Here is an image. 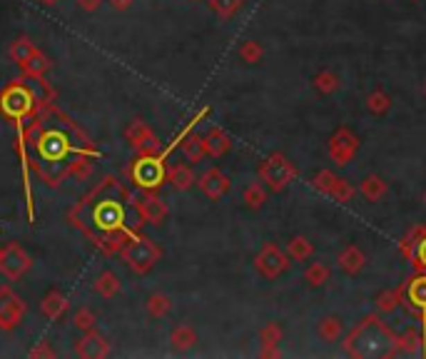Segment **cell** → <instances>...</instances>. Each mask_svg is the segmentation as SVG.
<instances>
[{"label":"cell","mask_w":426,"mask_h":359,"mask_svg":"<svg viewBox=\"0 0 426 359\" xmlns=\"http://www.w3.org/2000/svg\"><path fill=\"white\" fill-rule=\"evenodd\" d=\"M314 85H317V90H319L321 95H329V93H334L337 87H339V78L334 73H319L314 78Z\"/></svg>","instance_id":"8d00e7d4"},{"label":"cell","mask_w":426,"mask_h":359,"mask_svg":"<svg viewBox=\"0 0 426 359\" xmlns=\"http://www.w3.org/2000/svg\"><path fill=\"white\" fill-rule=\"evenodd\" d=\"M195 342H197V335H195V329L187 327V324H179V327L172 332V347L177 349V352L190 349Z\"/></svg>","instance_id":"83f0119b"},{"label":"cell","mask_w":426,"mask_h":359,"mask_svg":"<svg viewBox=\"0 0 426 359\" xmlns=\"http://www.w3.org/2000/svg\"><path fill=\"white\" fill-rule=\"evenodd\" d=\"M389 105H391V98L387 93H382V90H374L366 98V110L374 112V115H384V112L389 110Z\"/></svg>","instance_id":"f546056e"},{"label":"cell","mask_w":426,"mask_h":359,"mask_svg":"<svg viewBox=\"0 0 426 359\" xmlns=\"http://www.w3.org/2000/svg\"><path fill=\"white\" fill-rule=\"evenodd\" d=\"M68 299H65V295L62 292H57V290H53V292H48L45 295V299H43V315L48 317V319H60L65 312H68Z\"/></svg>","instance_id":"9a60e30c"},{"label":"cell","mask_w":426,"mask_h":359,"mask_svg":"<svg viewBox=\"0 0 426 359\" xmlns=\"http://www.w3.org/2000/svg\"><path fill=\"white\" fill-rule=\"evenodd\" d=\"M334 180H337V175L334 173H329V170H319V173L314 175V180H312V185H314V190L321 192V195H329Z\"/></svg>","instance_id":"74e56055"},{"label":"cell","mask_w":426,"mask_h":359,"mask_svg":"<svg viewBox=\"0 0 426 359\" xmlns=\"http://www.w3.org/2000/svg\"><path fill=\"white\" fill-rule=\"evenodd\" d=\"M364 265H366V257H364V252L357 247V245H349V247L339 254V267L344 270L346 274L362 272V267Z\"/></svg>","instance_id":"2e32d148"},{"label":"cell","mask_w":426,"mask_h":359,"mask_svg":"<svg viewBox=\"0 0 426 359\" xmlns=\"http://www.w3.org/2000/svg\"><path fill=\"white\" fill-rule=\"evenodd\" d=\"M242 0H210V8L220 15V18H232L240 10Z\"/></svg>","instance_id":"836d02e7"},{"label":"cell","mask_w":426,"mask_h":359,"mask_svg":"<svg viewBox=\"0 0 426 359\" xmlns=\"http://www.w3.org/2000/svg\"><path fill=\"white\" fill-rule=\"evenodd\" d=\"M33 265V260L28 257L18 242H8L3 247V257H0V272L6 274L8 279H18L23 272H28Z\"/></svg>","instance_id":"8992f818"},{"label":"cell","mask_w":426,"mask_h":359,"mask_svg":"<svg viewBox=\"0 0 426 359\" xmlns=\"http://www.w3.org/2000/svg\"><path fill=\"white\" fill-rule=\"evenodd\" d=\"M0 257H3V247H0Z\"/></svg>","instance_id":"bcb514c9"},{"label":"cell","mask_w":426,"mask_h":359,"mask_svg":"<svg viewBox=\"0 0 426 359\" xmlns=\"http://www.w3.org/2000/svg\"><path fill=\"white\" fill-rule=\"evenodd\" d=\"M107 352H110V347H107L105 337L93 332V329L85 332V337L78 342V354L85 359H103V357H107Z\"/></svg>","instance_id":"4fadbf2b"},{"label":"cell","mask_w":426,"mask_h":359,"mask_svg":"<svg viewBox=\"0 0 426 359\" xmlns=\"http://www.w3.org/2000/svg\"><path fill=\"white\" fill-rule=\"evenodd\" d=\"M50 68V62H48V58L40 53V50H35L33 53V58L28 62L23 65V73L28 75V78H33V80H37V78H43L45 75V70Z\"/></svg>","instance_id":"484cf974"},{"label":"cell","mask_w":426,"mask_h":359,"mask_svg":"<svg viewBox=\"0 0 426 359\" xmlns=\"http://www.w3.org/2000/svg\"><path fill=\"white\" fill-rule=\"evenodd\" d=\"M125 137H127V143L132 145V148L137 150V152H142V155H154L157 150H160V143H157V137L150 132V128L145 123H140V120H135V123L127 128V132H125Z\"/></svg>","instance_id":"30bf717a"},{"label":"cell","mask_w":426,"mask_h":359,"mask_svg":"<svg viewBox=\"0 0 426 359\" xmlns=\"http://www.w3.org/2000/svg\"><path fill=\"white\" fill-rule=\"evenodd\" d=\"M30 354H33V357H48V354H53V352H48L45 347H35Z\"/></svg>","instance_id":"ee69618b"},{"label":"cell","mask_w":426,"mask_h":359,"mask_svg":"<svg viewBox=\"0 0 426 359\" xmlns=\"http://www.w3.org/2000/svg\"><path fill=\"white\" fill-rule=\"evenodd\" d=\"M137 210H140L142 222H150V225H162L167 217V204L157 195H152V192L142 195L140 202H137Z\"/></svg>","instance_id":"8fae6325"},{"label":"cell","mask_w":426,"mask_h":359,"mask_svg":"<svg viewBox=\"0 0 426 359\" xmlns=\"http://www.w3.org/2000/svg\"><path fill=\"white\" fill-rule=\"evenodd\" d=\"M199 190L207 195L210 200H220V198H224L229 192V177L227 175H222L217 168H212V170H207V173L199 177Z\"/></svg>","instance_id":"7c38bea8"},{"label":"cell","mask_w":426,"mask_h":359,"mask_svg":"<svg viewBox=\"0 0 426 359\" xmlns=\"http://www.w3.org/2000/svg\"><path fill=\"white\" fill-rule=\"evenodd\" d=\"M240 55H242V60H247V62H260V58H262L260 43H254V40H247V43H245V45L240 48Z\"/></svg>","instance_id":"ab89813d"},{"label":"cell","mask_w":426,"mask_h":359,"mask_svg":"<svg viewBox=\"0 0 426 359\" xmlns=\"http://www.w3.org/2000/svg\"><path fill=\"white\" fill-rule=\"evenodd\" d=\"M204 145H207V155L212 157H222L224 152H227L229 148H232V143H229V137L224 135L220 128H212L210 135L204 137Z\"/></svg>","instance_id":"d6986e66"},{"label":"cell","mask_w":426,"mask_h":359,"mask_svg":"<svg viewBox=\"0 0 426 359\" xmlns=\"http://www.w3.org/2000/svg\"><path fill=\"white\" fill-rule=\"evenodd\" d=\"M123 260L130 265V270H135L137 274H145L148 270H152V265L160 260V249L152 240L148 237H135L132 235L130 240L125 242V247L120 249Z\"/></svg>","instance_id":"7a4b0ae2"},{"label":"cell","mask_w":426,"mask_h":359,"mask_svg":"<svg viewBox=\"0 0 426 359\" xmlns=\"http://www.w3.org/2000/svg\"><path fill=\"white\" fill-rule=\"evenodd\" d=\"M100 3H103V0H78V6H80L82 10H98Z\"/></svg>","instance_id":"b9f144b4"},{"label":"cell","mask_w":426,"mask_h":359,"mask_svg":"<svg viewBox=\"0 0 426 359\" xmlns=\"http://www.w3.org/2000/svg\"><path fill=\"white\" fill-rule=\"evenodd\" d=\"M165 180L175 187V190L182 192V190H190V187L195 185V173H192L187 165H172V168L167 170Z\"/></svg>","instance_id":"e0dca14e"},{"label":"cell","mask_w":426,"mask_h":359,"mask_svg":"<svg viewBox=\"0 0 426 359\" xmlns=\"http://www.w3.org/2000/svg\"><path fill=\"white\" fill-rule=\"evenodd\" d=\"M110 3H112V8H115V10H127V8H130L135 0H110Z\"/></svg>","instance_id":"7bdbcfd3"},{"label":"cell","mask_w":426,"mask_h":359,"mask_svg":"<svg viewBox=\"0 0 426 359\" xmlns=\"http://www.w3.org/2000/svg\"><path fill=\"white\" fill-rule=\"evenodd\" d=\"M287 254L282 252V249L274 245V242H267L265 247H262V252L254 257V267H257V272L262 274V277L267 279H274L279 277V274L287 270Z\"/></svg>","instance_id":"5b68a950"},{"label":"cell","mask_w":426,"mask_h":359,"mask_svg":"<svg viewBox=\"0 0 426 359\" xmlns=\"http://www.w3.org/2000/svg\"><path fill=\"white\" fill-rule=\"evenodd\" d=\"M344 332V324H341L339 317H324L319 322V337L324 342H337Z\"/></svg>","instance_id":"d4e9b609"},{"label":"cell","mask_w":426,"mask_h":359,"mask_svg":"<svg viewBox=\"0 0 426 359\" xmlns=\"http://www.w3.org/2000/svg\"><path fill=\"white\" fill-rule=\"evenodd\" d=\"M40 3H43V6H55L57 0H40Z\"/></svg>","instance_id":"f6af8a7d"},{"label":"cell","mask_w":426,"mask_h":359,"mask_svg":"<svg viewBox=\"0 0 426 359\" xmlns=\"http://www.w3.org/2000/svg\"><path fill=\"white\" fill-rule=\"evenodd\" d=\"M421 347V329L416 327H407L402 337H396V352L399 349H407L409 354H414Z\"/></svg>","instance_id":"f1b7e54d"},{"label":"cell","mask_w":426,"mask_h":359,"mask_svg":"<svg viewBox=\"0 0 426 359\" xmlns=\"http://www.w3.org/2000/svg\"><path fill=\"white\" fill-rule=\"evenodd\" d=\"M344 349L352 357H371V354H394L396 352V337L389 329L379 322L377 317H369L354 329Z\"/></svg>","instance_id":"6da1fadb"},{"label":"cell","mask_w":426,"mask_h":359,"mask_svg":"<svg viewBox=\"0 0 426 359\" xmlns=\"http://www.w3.org/2000/svg\"><path fill=\"white\" fill-rule=\"evenodd\" d=\"M30 105H33L30 93H28L25 87H20V85H10L6 93L0 95V107H3L6 115H10V118L20 120L25 112L30 110Z\"/></svg>","instance_id":"9c48e42d"},{"label":"cell","mask_w":426,"mask_h":359,"mask_svg":"<svg viewBox=\"0 0 426 359\" xmlns=\"http://www.w3.org/2000/svg\"><path fill=\"white\" fill-rule=\"evenodd\" d=\"M182 152L190 162H199L207 155V145H204V137L199 135H185V143H182Z\"/></svg>","instance_id":"603a6c76"},{"label":"cell","mask_w":426,"mask_h":359,"mask_svg":"<svg viewBox=\"0 0 426 359\" xmlns=\"http://www.w3.org/2000/svg\"><path fill=\"white\" fill-rule=\"evenodd\" d=\"M411 254H414L416 267H419V270H426V235L421 237L419 242H416V249Z\"/></svg>","instance_id":"60d3db41"},{"label":"cell","mask_w":426,"mask_h":359,"mask_svg":"<svg viewBox=\"0 0 426 359\" xmlns=\"http://www.w3.org/2000/svg\"><path fill=\"white\" fill-rule=\"evenodd\" d=\"M95 315H93V310H87V307H82V310H78L73 315V324H75V329H80V332H90V329L95 327Z\"/></svg>","instance_id":"d590c367"},{"label":"cell","mask_w":426,"mask_h":359,"mask_svg":"<svg viewBox=\"0 0 426 359\" xmlns=\"http://www.w3.org/2000/svg\"><path fill=\"white\" fill-rule=\"evenodd\" d=\"M329 267L324 265V262H312V265L304 270V279H307L312 287H321L329 282Z\"/></svg>","instance_id":"4316f807"},{"label":"cell","mask_w":426,"mask_h":359,"mask_svg":"<svg viewBox=\"0 0 426 359\" xmlns=\"http://www.w3.org/2000/svg\"><path fill=\"white\" fill-rule=\"evenodd\" d=\"M387 190H389V185H387L379 175H369V177H364L362 180V185H359V192H362L364 200H369V202H379V200L387 195Z\"/></svg>","instance_id":"ac0fdd59"},{"label":"cell","mask_w":426,"mask_h":359,"mask_svg":"<svg viewBox=\"0 0 426 359\" xmlns=\"http://www.w3.org/2000/svg\"><path fill=\"white\" fill-rule=\"evenodd\" d=\"M399 302H402V290H391V292H384V295H379L377 299V307L379 312H394L396 307H399Z\"/></svg>","instance_id":"d6a6232c"},{"label":"cell","mask_w":426,"mask_h":359,"mask_svg":"<svg viewBox=\"0 0 426 359\" xmlns=\"http://www.w3.org/2000/svg\"><path fill=\"white\" fill-rule=\"evenodd\" d=\"M314 252V245L307 240V237H294L290 242V247H287V257L294 262H307Z\"/></svg>","instance_id":"cb8c5ba5"},{"label":"cell","mask_w":426,"mask_h":359,"mask_svg":"<svg viewBox=\"0 0 426 359\" xmlns=\"http://www.w3.org/2000/svg\"><path fill=\"white\" fill-rule=\"evenodd\" d=\"M424 93H426V85H424Z\"/></svg>","instance_id":"7dc6e473"},{"label":"cell","mask_w":426,"mask_h":359,"mask_svg":"<svg viewBox=\"0 0 426 359\" xmlns=\"http://www.w3.org/2000/svg\"><path fill=\"white\" fill-rule=\"evenodd\" d=\"M172 310V302H170V297L167 295H152V297L148 299V312L150 317H167V312Z\"/></svg>","instance_id":"4dcf8cb0"},{"label":"cell","mask_w":426,"mask_h":359,"mask_svg":"<svg viewBox=\"0 0 426 359\" xmlns=\"http://www.w3.org/2000/svg\"><path fill=\"white\" fill-rule=\"evenodd\" d=\"M70 173L73 175H78V177H87V175H90V170H93V162L87 160L85 155H80V152H78V157H75L73 162H70Z\"/></svg>","instance_id":"f35d334b"},{"label":"cell","mask_w":426,"mask_h":359,"mask_svg":"<svg viewBox=\"0 0 426 359\" xmlns=\"http://www.w3.org/2000/svg\"><path fill=\"white\" fill-rule=\"evenodd\" d=\"M95 292H98L100 297H115L120 292V279L115 272H110V270H105V272H100L98 279H95Z\"/></svg>","instance_id":"ffe728a7"},{"label":"cell","mask_w":426,"mask_h":359,"mask_svg":"<svg viewBox=\"0 0 426 359\" xmlns=\"http://www.w3.org/2000/svg\"><path fill=\"white\" fill-rule=\"evenodd\" d=\"M404 292L409 297V307L414 312H426V274L414 277L409 282V287L404 285Z\"/></svg>","instance_id":"5bb4252c"},{"label":"cell","mask_w":426,"mask_h":359,"mask_svg":"<svg viewBox=\"0 0 426 359\" xmlns=\"http://www.w3.org/2000/svg\"><path fill=\"white\" fill-rule=\"evenodd\" d=\"M35 50L37 48L30 43V40H28V37H18V40H12V45H10V50H8V53H10V60L18 62L20 68H23L25 62L33 58V53H35Z\"/></svg>","instance_id":"44dd1931"},{"label":"cell","mask_w":426,"mask_h":359,"mask_svg":"<svg viewBox=\"0 0 426 359\" xmlns=\"http://www.w3.org/2000/svg\"><path fill=\"white\" fill-rule=\"evenodd\" d=\"M329 157H332L337 165H346V162H352V157L357 155L359 150V140L354 137L352 130H346V128H339V130L334 132V137L329 140Z\"/></svg>","instance_id":"ba28073f"},{"label":"cell","mask_w":426,"mask_h":359,"mask_svg":"<svg viewBox=\"0 0 426 359\" xmlns=\"http://www.w3.org/2000/svg\"><path fill=\"white\" fill-rule=\"evenodd\" d=\"M242 200H245V204L247 207H252V210H260L262 204L267 202V190H265V182H249L247 187H245V192H242Z\"/></svg>","instance_id":"7402d4cb"},{"label":"cell","mask_w":426,"mask_h":359,"mask_svg":"<svg viewBox=\"0 0 426 359\" xmlns=\"http://www.w3.org/2000/svg\"><path fill=\"white\" fill-rule=\"evenodd\" d=\"M424 202H426V195H424Z\"/></svg>","instance_id":"c3c4849f"},{"label":"cell","mask_w":426,"mask_h":359,"mask_svg":"<svg viewBox=\"0 0 426 359\" xmlns=\"http://www.w3.org/2000/svg\"><path fill=\"white\" fill-rule=\"evenodd\" d=\"M294 177H296L294 165H292V162L287 160L284 155H279V152L269 155L260 165V180H262V182H267V187H269V190H274V192L284 190V187L290 185Z\"/></svg>","instance_id":"3957f363"},{"label":"cell","mask_w":426,"mask_h":359,"mask_svg":"<svg viewBox=\"0 0 426 359\" xmlns=\"http://www.w3.org/2000/svg\"><path fill=\"white\" fill-rule=\"evenodd\" d=\"M262 340H265V352L262 354H269V357L277 354L272 347L277 344L279 340H282V327H279V324H267V329L262 332Z\"/></svg>","instance_id":"e575fe53"},{"label":"cell","mask_w":426,"mask_h":359,"mask_svg":"<svg viewBox=\"0 0 426 359\" xmlns=\"http://www.w3.org/2000/svg\"><path fill=\"white\" fill-rule=\"evenodd\" d=\"M162 155H142L132 168V177L140 187H157L165 180L167 170L162 165Z\"/></svg>","instance_id":"277c9868"},{"label":"cell","mask_w":426,"mask_h":359,"mask_svg":"<svg viewBox=\"0 0 426 359\" xmlns=\"http://www.w3.org/2000/svg\"><path fill=\"white\" fill-rule=\"evenodd\" d=\"M25 317V302L12 295L10 287H3L0 290V327L3 329H12L23 322Z\"/></svg>","instance_id":"52a82bcc"},{"label":"cell","mask_w":426,"mask_h":359,"mask_svg":"<svg viewBox=\"0 0 426 359\" xmlns=\"http://www.w3.org/2000/svg\"><path fill=\"white\" fill-rule=\"evenodd\" d=\"M357 195V190H354L346 180H341V177H337L334 180V185H332V190H329V198H334L337 202H349V200Z\"/></svg>","instance_id":"1f68e13d"}]
</instances>
